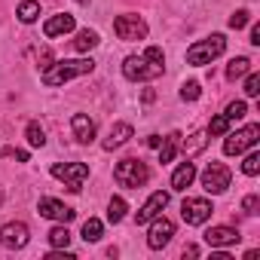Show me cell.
<instances>
[{
	"label": "cell",
	"mask_w": 260,
	"mask_h": 260,
	"mask_svg": "<svg viewBox=\"0 0 260 260\" xmlns=\"http://www.w3.org/2000/svg\"><path fill=\"white\" fill-rule=\"evenodd\" d=\"M101 233H104V223H101L98 217H89V220L83 223V239H86V242H98Z\"/></svg>",
	"instance_id": "obj_26"
},
{
	"label": "cell",
	"mask_w": 260,
	"mask_h": 260,
	"mask_svg": "<svg viewBox=\"0 0 260 260\" xmlns=\"http://www.w3.org/2000/svg\"><path fill=\"white\" fill-rule=\"evenodd\" d=\"M233 181V172L223 166V162H208V169L202 172V187L208 193H223Z\"/></svg>",
	"instance_id": "obj_8"
},
{
	"label": "cell",
	"mask_w": 260,
	"mask_h": 260,
	"mask_svg": "<svg viewBox=\"0 0 260 260\" xmlns=\"http://www.w3.org/2000/svg\"><path fill=\"white\" fill-rule=\"evenodd\" d=\"M147 144H150V147H159V144H162V138H159V135H150V138H147Z\"/></svg>",
	"instance_id": "obj_40"
},
{
	"label": "cell",
	"mask_w": 260,
	"mask_h": 260,
	"mask_svg": "<svg viewBox=\"0 0 260 260\" xmlns=\"http://www.w3.org/2000/svg\"><path fill=\"white\" fill-rule=\"evenodd\" d=\"M251 43H254V46H260V25H254V28H251Z\"/></svg>",
	"instance_id": "obj_35"
},
{
	"label": "cell",
	"mask_w": 260,
	"mask_h": 260,
	"mask_svg": "<svg viewBox=\"0 0 260 260\" xmlns=\"http://www.w3.org/2000/svg\"><path fill=\"white\" fill-rule=\"evenodd\" d=\"M242 211H245V214H251V217H254V214H260V196H257V193L245 196V199H242Z\"/></svg>",
	"instance_id": "obj_34"
},
{
	"label": "cell",
	"mask_w": 260,
	"mask_h": 260,
	"mask_svg": "<svg viewBox=\"0 0 260 260\" xmlns=\"http://www.w3.org/2000/svg\"><path fill=\"white\" fill-rule=\"evenodd\" d=\"M178 150H181V132H172V135L162 138V144H159V162H162V166L172 162V159L178 156Z\"/></svg>",
	"instance_id": "obj_19"
},
{
	"label": "cell",
	"mask_w": 260,
	"mask_h": 260,
	"mask_svg": "<svg viewBox=\"0 0 260 260\" xmlns=\"http://www.w3.org/2000/svg\"><path fill=\"white\" fill-rule=\"evenodd\" d=\"M172 236H175V223H172L169 217H162V214H156V217L150 220V233H147V245H150L153 251H159V248H166V245L172 242Z\"/></svg>",
	"instance_id": "obj_10"
},
{
	"label": "cell",
	"mask_w": 260,
	"mask_h": 260,
	"mask_svg": "<svg viewBox=\"0 0 260 260\" xmlns=\"http://www.w3.org/2000/svg\"><path fill=\"white\" fill-rule=\"evenodd\" d=\"M211 260H233V257H230L226 251H214V254H211Z\"/></svg>",
	"instance_id": "obj_39"
},
{
	"label": "cell",
	"mask_w": 260,
	"mask_h": 260,
	"mask_svg": "<svg viewBox=\"0 0 260 260\" xmlns=\"http://www.w3.org/2000/svg\"><path fill=\"white\" fill-rule=\"evenodd\" d=\"M245 77H248V80H245V95H248V98H257V95H260V74H251V71H248Z\"/></svg>",
	"instance_id": "obj_30"
},
{
	"label": "cell",
	"mask_w": 260,
	"mask_h": 260,
	"mask_svg": "<svg viewBox=\"0 0 260 260\" xmlns=\"http://www.w3.org/2000/svg\"><path fill=\"white\" fill-rule=\"evenodd\" d=\"M230 125H233V122L226 119V113H220V116H214V119H211L208 135H217V138H220V135H226V132H230Z\"/></svg>",
	"instance_id": "obj_28"
},
{
	"label": "cell",
	"mask_w": 260,
	"mask_h": 260,
	"mask_svg": "<svg viewBox=\"0 0 260 260\" xmlns=\"http://www.w3.org/2000/svg\"><path fill=\"white\" fill-rule=\"evenodd\" d=\"M166 205H169V193H166V190H156V193L141 205V211L135 214V223H150L156 214H162Z\"/></svg>",
	"instance_id": "obj_13"
},
{
	"label": "cell",
	"mask_w": 260,
	"mask_h": 260,
	"mask_svg": "<svg viewBox=\"0 0 260 260\" xmlns=\"http://www.w3.org/2000/svg\"><path fill=\"white\" fill-rule=\"evenodd\" d=\"M77 4H83V7H86V4H89V0H77Z\"/></svg>",
	"instance_id": "obj_41"
},
{
	"label": "cell",
	"mask_w": 260,
	"mask_h": 260,
	"mask_svg": "<svg viewBox=\"0 0 260 260\" xmlns=\"http://www.w3.org/2000/svg\"><path fill=\"white\" fill-rule=\"evenodd\" d=\"M199 95H202V89H199V83H196V80H190V83H184V86H181V98H184V101H196Z\"/></svg>",
	"instance_id": "obj_32"
},
{
	"label": "cell",
	"mask_w": 260,
	"mask_h": 260,
	"mask_svg": "<svg viewBox=\"0 0 260 260\" xmlns=\"http://www.w3.org/2000/svg\"><path fill=\"white\" fill-rule=\"evenodd\" d=\"M16 16H19V22L31 25V22H37V16H40V4H37V0H25V4H19Z\"/></svg>",
	"instance_id": "obj_22"
},
{
	"label": "cell",
	"mask_w": 260,
	"mask_h": 260,
	"mask_svg": "<svg viewBox=\"0 0 260 260\" xmlns=\"http://www.w3.org/2000/svg\"><path fill=\"white\" fill-rule=\"evenodd\" d=\"M125 211H128L125 199H122V196H113L110 205H107V220H110V223H119V220L125 217Z\"/></svg>",
	"instance_id": "obj_25"
},
{
	"label": "cell",
	"mask_w": 260,
	"mask_h": 260,
	"mask_svg": "<svg viewBox=\"0 0 260 260\" xmlns=\"http://www.w3.org/2000/svg\"><path fill=\"white\" fill-rule=\"evenodd\" d=\"M113 31H116L119 40L135 43V40H144V37H147V22H144L141 16H135V13H125V16H116Z\"/></svg>",
	"instance_id": "obj_7"
},
{
	"label": "cell",
	"mask_w": 260,
	"mask_h": 260,
	"mask_svg": "<svg viewBox=\"0 0 260 260\" xmlns=\"http://www.w3.org/2000/svg\"><path fill=\"white\" fill-rule=\"evenodd\" d=\"M166 71V55L159 46H147L144 55H128L122 61V77L132 80V83H141V80H153Z\"/></svg>",
	"instance_id": "obj_1"
},
{
	"label": "cell",
	"mask_w": 260,
	"mask_h": 260,
	"mask_svg": "<svg viewBox=\"0 0 260 260\" xmlns=\"http://www.w3.org/2000/svg\"><path fill=\"white\" fill-rule=\"evenodd\" d=\"M242 172H245L248 178H254V175H260V153H257V150L245 156V162H242Z\"/></svg>",
	"instance_id": "obj_29"
},
{
	"label": "cell",
	"mask_w": 260,
	"mask_h": 260,
	"mask_svg": "<svg viewBox=\"0 0 260 260\" xmlns=\"http://www.w3.org/2000/svg\"><path fill=\"white\" fill-rule=\"evenodd\" d=\"M49 175L58 178V181H64V187L71 193H80L83 184H86V178H89V166L86 162H55L49 169Z\"/></svg>",
	"instance_id": "obj_6"
},
{
	"label": "cell",
	"mask_w": 260,
	"mask_h": 260,
	"mask_svg": "<svg viewBox=\"0 0 260 260\" xmlns=\"http://www.w3.org/2000/svg\"><path fill=\"white\" fill-rule=\"evenodd\" d=\"M257 141H260V125L251 122V125L239 128V132H226V138H223V153H226V156H239V153L251 150Z\"/></svg>",
	"instance_id": "obj_5"
},
{
	"label": "cell",
	"mask_w": 260,
	"mask_h": 260,
	"mask_svg": "<svg viewBox=\"0 0 260 260\" xmlns=\"http://www.w3.org/2000/svg\"><path fill=\"white\" fill-rule=\"evenodd\" d=\"M49 245L52 248H68L71 245V233H68V226H55V230H49Z\"/></svg>",
	"instance_id": "obj_27"
},
{
	"label": "cell",
	"mask_w": 260,
	"mask_h": 260,
	"mask_svg": "<svg viewBox=\"0 0 260 260\" xmlns=\"http://www.w3.org/2000/svg\"><path fill=\"white\" fill-rule=\"evenodd\" d=\"M242 236H239V230H233V226H211V230H205V245H211V248H230V245H236Z\"/></svg>",
	"instance_id": "obj_14"
},
{
	"label": "cell",
	"mask_w": 260,
	"mask_h": 260,
	"mask_svg": "<svg viewBox=\"0 0 260 260\" xmlns=\"http://www.w3.org/2000/svg\"><path fill=\"white\" fill-rule=\"evenodd\" d=\"M223 49H226L223 34H211V37H205V40H196V43L187 49V64H193V68H205V64H211L214 58H220Z\"/></svg>",
	"instance_id": "obj_3"
},
{
	"label": "cell",
	"mask_w": 260,
	"mask_h": 260,
	"mask_svg": "<svg viewBox=\"0 0 260 260\" xmlns=\"http://www.w3.org/2000/svg\"><path fill=\"white\" fill-rule=\"evenodd\" d=\"M193 181H196V166H193V162H181V166L175 169V175H172V190L184 193Z\"/></svg>",
	"instance_id": "obj_18"
},
{
	"label": "cell",
	"mask_w": 260,
	"mask_h": 260,
	"mask_svg": "<svg viewBox=\"0 0 260 260\" xmlns=\"http://www.w3.org/2000/svg\"><path fill=\"white\" fill-rule=\"evenodd\" d=\"M196 254H199V248H196V245H187V248H184V257H196Z\"/></svg>",
	"instance_id": "obj_38"
},
{
	"label": "cell",
	"mask_w": 260,
	"mask_h": 260,
	"mask_svg": "<svg viewBox=\"0 0 260 260\" xmlns=\"http://www.w3.org/2000/svg\"><path fill=\"white\" fill-rule=\"evenodd\" d=\"M248 22H251V13H248V10H236V13L230 16V28H233V31H239V28H245Z\"/></svg>",
	"instance_id": "obj_31"
},
{
	"label": "cell",
	"mask_w": 260,
	"mask_h": 260,
	"mask_svg": "<svg viewBox=\"0 0 260 260\" xmlns=\"http://www.w3.org/2000/svg\"><path fill=\"white\" fill-rule=\"evenodd\" d=\"M135 132H132V125L128 122H116V125H110V132H107V138H104V150H116V147H122L128 138H132Z\"/></svg>",
	"instance_id": "obj_17"
},
{
	"label": "cell",
	"mask_w": 260,
	"mask_h": 260,
	"mask_svg": "<svg viewBox=\"0 0 260 260\" xmlns=\"http://www.w3.org/2000/svg\"><path fill=\"white\" fill-rule=\"evenodd\" d=\"M25 138H28V144H31V147H43V144H46V132H43V125H40V122H28V125H25Z\"/></svg>",
	"instance_id": "obj_23"
},
{
	"label": "cell",
	"mask_w": 260,
	"mask_h": 260,
	"mask_svg": "<svg viewBox=\"0 0 260 260\" xmlns=\"http://www.w3.org/2000/svg\"><path fill=\"white\" fill-rule=\"evenodd\" d=\"M74 28H77L74 16H71V13H58V16L46 19V25H43V34H46V37H61V34H71Z\"/></svg>",
	"instance_id": "obj_16"
},
{
	"label": "cell",
	"mask_w": 260,
	"mask_h": 260,
	"mask_svg": "<svg viewBox=\"0 0 260 260\" xmlns=\"http://www.w3.org/2000/svg\"><path fill=\"white\" fill-rule=\"evenodd\" d=\"M95 46H98V34H95V31H89V28L77 31V40H74V49H77V52H89V49H95Z\"/></svg>",
	"instance_id": "obj_21"
},
{
	"label": "cell",
	"mask_w": 260,
	"mask_h": 260,
	"mask_svg": "<svg viewBox=\"0 0 260 260\" xmlns=\"http://www.w3.org/2000/svg\"><path fill=\"white\" fill-rule=\"evenodd\" d=\"M113 178H116V184L119 187H132V190H138V187H144L147 181H150V169L141 162V159H119L116 162V169H113Z\"/></svg>",
	"instance_id": "obj_4"
},
{
	"label": "cell",
	"mask_w": 260,
	"mask_h": 260,
	"mask_svg": "<svg viewBox=\"0 0 260 260\" xmlns=\"http://www.w3.org/2000/svg\"><path fill=\"white\" fill-rule=\"evenodd\" d=\"M248 71H251V61H248L245 55H239V58H233L230 68H226V80H242Z\"/></svg>",
	"instance_id": "obj_24"
},
{
	"label": "cell",
	"mask_w": 260,
	"mask_h": 260,
	"mask_svg": "<svg viewBox=\"0 0 260 260\" xmlns=\"http://www.w3.org/2000/svg\"><path fill=\"white\" fill-rule=\"evenodd\" d=\"M245 113H248V104H245V101H233V104L226 107V119H230V122H236V119H242Z\"/></svg>",
	"instance_id": "obj_33"
},
{
	"label": "cell",
	"mask_w": 260,
	"mask_h": 260,
	"mask_svg": "<svg viewBox=\"0 0 260 260\" xmlns=\"http://www.w3.org/2000/svg\"><path fill=\"white\" fill-rule=\"evenodd\" d=\"M10 156H16L19 162H28V150H10Z\"/></svg>",
	"instance_id": "obj_36"
},
{
	"label": "cell",
	"mask_w": 260,
	"mask_h": 260,
	"mask_svg": "<svg viewBox=\"0 0 260 260\" xmlns=\"http://www.w3.org/2000/svg\"><path fill=\"white\" fill-rule=\"evenodd\" d=\"M28 239H31V230H28L22 220H13V223H4V226H0V245L10 248V251L25 248Z\"/></svg>",
	"instance_id": "obj_9"
},
{
	"label": "cell",
	"mask_w": 260,
	"mask_h": 260,
	"mask_svg": "<svg viewBox=\"0 0 260 260\" xmlns=\"http://www.w3.org/2000/svg\"><path fill=\"white\" fill-rule=\"evenodd\" d=\"M141 98H144V104H150V101L156 98V92H153V89H144V95H141Z\"/></svg>",
	"instance_id": "obj_37"
},
{
	"label": "cell",
	"mask_w": 260,
	"mask_h": 260,
	"mask_svg": "<svg viewBox=\"0 0 260 260\" xmlns=\"http://www.w3.org/2000/svg\"><path fill=\"white\" fill-rule=\"evenodd\" d=\"M71 132L80 144H92L95 141V119H89L86 113H74L71 119Z\"/></svg>",
	"instance_id": "obj_15"
},
{
	"label": "cell",
	"mask_w": 260,
	"mask_h": 260,
	"mask_svg": "<svg viewBox=\"0 0 260 260\" xmlns=\"http://www.w3.org/2000/svg\"><path fill=\"white\" fill-rule=\"evenodd\" d=\"M208 147V132H196V135H190L184 144H181V150H184V156L190 159V156H196V153H202Z\"/></svg>",
	"instance_id": "obj_20"
},
{
	"label": "cell",
	"mask_w": 260,
	"mask_h": 260,
	"mask_svg": "<svg viewBox=\"0 0 260 260\" xmlns=\"http://www.w3.org/2000/svg\"><path fill=\"white\" fill-rule=\"evenodd\" d=\"M37 211H40V217L58 220V223H68V220H74V214H77L71 205H64V202H58V199H52V196H43V199L37 202Z\"/></svg>",
	"instance_id": "obj_12"
},
{
	"label": "cell",
	"mask_w": 260,
	"mask_h": 260,
	"mask_svg": "<svg viewBox=\"0 0 260 260\" xmlns=\"http://www.w3.org/2000/svg\"><path fill=\"white\" fill-rule=\"evenodd\" d=\"M0 202H4V193H0Z\"/></svg>",
	"instance_id": "obj_42"
},
{
	"label": "cell",
	"mask_w": 260,
	"mask_h": 260,
	"mask_svg": "<svg viewBox=\"0 0 260 260\" xmlns=\"http://www.w3.org/2000/svg\"><path fill=\"white\" fill-rule=\"evenodd\" d=\"M211 202L208 199H184V205H181V217H184V223H190V226H199V223H205L208 217H211Z\"/></svg>",
	"instance_id": "obj_11"
},
{
	"label": "cell",
	"mask_w": 260,
	"mask_h": 260,
	"mask_svg": "<svg viewBox=\"0 0 260 260\" xmlns=\"http://www.w3.org/2000/svg\"><path fill=\"white\" fill-rule=\"evenodd\" d=\"M92 71H95L92 58H61V61H52L43 71V83L46 86H64L74 77H83V74H92Z\"/></svg>",
	"instance_id": "obj_2"
}]
</instances>
